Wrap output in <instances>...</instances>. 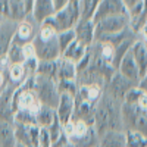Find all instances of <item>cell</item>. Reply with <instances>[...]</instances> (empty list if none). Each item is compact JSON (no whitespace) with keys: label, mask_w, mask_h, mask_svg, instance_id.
I'll return each instance as SVG.
<instances>
[{"label":"cell","mask_w":147,"mask_h":147,"mask_svg":"<svg viewBox=\"0 0 147 147\" xmlns=\"http://www.w3.org/2000/svg\"><path fill=\"white\" fill-rule=\"evenodd\" d=\"M121 107L122 102L113 99L112 96L103 91L96 105L94 113V129L99 134V137L107 131H124Z\"/></svg>","instance_id":"obj_1"},{"label":"cell","mask_w":147,"mask_h":147,"mask_svg":"<svg viewBox=\"0 0 147 147\" xmlns=\"http://www.w3.org/2000/svg\"><path fill=\"white\" fill-rule=\"evenodd\" d=\"M78 22H80V3L77 0H69L66 7L56 12V13L50 19H47L43 25L53 28L59 34V32H63V31L75 30Z\"/></svg>","instance_id":"obj_2"},{"label":"cell","mask_w":147,"mask_h":147,"mask_svg":"<svg viewBox=\"0 0 147 147\" xmlns=\"http://www.w3.org/2000/svg\"><path fill=\"white\" fill-rule=\"evenodd\" d=\"M32 91L37 96L38 102L41 103V106H47V107H52L56 110V106L60 99V93L57 88L56 80L34 75L32 77Z\"/></svg>","instance_id":"obj_3"},{"label":"cell","mask_w":147,"mask_h":147,"mask_svg":"<svg viewBox=\"0 0 147 147\" xmlns=\"http://www.w3.org/2000/svg\"><path fill=\"white\" fill-rule=\"evenodd\" d=\"M124 131L140 132L147 137V110L138 107L137 105L122 103L121 107Z\"/></svg>","instance_id":"obj_4"},{"label":"cell","mask_w":147,"mask_h":147,"mask_svg":"<svg viewBox=\"0 0 147 147\" xmlns=\"http://www.w3.org/2000/svg\"><path fill=\"white\" fill-rule=\"evenodd\" d=\"M131 28V21L128 15H116L105 18L94 22V41L103 38V37H110L121 34Z\"/></svg>","instance_id":"obj_5"},{"label":"cell","mask_w":147,"mask_h":147,"mask_svg":"<svg viewBox=\"0 0 147 147\" xmlns=\"http://www.w3.org/2000/svg\"><path fill=\"white\" fill-rule=\"evenodd\" d=\"M16 27L18 24L9 19H3L0 22V72H5L7 69L6 56L12 46V41H13Z\"/></svg>","instance_id":"obj_6"},{"label":"cell","mask_w":147,"mask_h":147,"mask_svg":"<svg viewBox=\"0 0 147 147\" xmlns=\"http://www.w3.org/2000/svg\"><path fill=\"white\" fill-rule=\"evenodd\" d=\"M34 47H35V57L38 62H53V60H59L62 57V52L57 43V35L53 40H38L35 37L32 41Z\"/></svg>","instance_id":"obj_7"},{"label":"cell","mask_w":147,"mask_h":147,"mask_svg":"<svg viewBox=\"0 0 147 147\" xmlns=\"http://www.w3.org/2000/svg\"><path fill=\"white\" fill-rule=\"evenodd\" d=\"M16 85L7 84L0 91V122H13L15 106H13V94L16 91Z\"/></svg>","instance_id":"obj_8"},{"label":"cell","mask_w":147,"mask_h":147,"mask_svg":"<svg viewBox=\"0 0 147 147\" xmlns=\"http://www.w3.org/2000/svg\"><path fill=\"white\" fill-rule=\"evenodd\" d=\"M132 87H136V85L131 84L128 80H125L119 72H115L113 77L106 82L103 91L107 93L109 96H112L113 99H116V100H119V102H124L125 94H127Z\"/></svg>","instance_id":"obj_9"},{"label":"cell","mask_w":147,"mask_h":147,"mask_svg":"<svg viewBox=\"0 0 147 147\" xmlns=\"http://www.w3.org/2000/svg\"><path fill=\"white\" fill-rule=\"evenodd\" d=\"M38 28L40 25L32 21V18H27L24 22H19L18 27H16V32H15V37H13V44H18L21 47H24L25 44H30L34 41L37 32H38Z\"/></svg>","instance_id":"obj_10"},{"label":"cell","mask_w":147,"mask_h":147,"mask_svg":"<svg viewBox=\"0 0 147 147\" xmlns=\"http://www.w3.org/2000/svg\"><path fill=\"white\" fill-rule=\"evenodd\" d=\"M116 15H127L124 2L122 0H102V2H99V6H97L93 24L100 19L116 16Z\"/></svg>","instance_id":"obj_11"},{"label":"cell","mask_w":147,"mask_h":147,"mask_svg":"<svg viewBox=\"0 0 147 147\" xmlns=\"http://www.w3.org/2000/svg\"><path fill=\"white\" fill-rule=\"evenodd\" d=\"M15 136L18 144L25 147H38L40 128L37 125H18L15 124Z\"/></svg>","instance_id":"obj_12"},{"label":"cell","mask_w":147,"mask_h":147,"mask_svg":"<svg viewBox=\"0 0 147 147\" xmlns=\"http://www.w3.org/2000/svg\"><path fill=\"white\" fill-rule=\"evenodd\" d=\"M122 77L125 80H128L131 84H134L136 87H138L140 82H141V78H140V72H138V68L136 65V60H134L132 55H131V50L122 57L121 63L118 66V71Z\"/></svg>","instance_id":"obj_13"},{"label":"cell","mask_w":147,"mask_h":147,"mask_svg":"<svg viewBox=\"0 0 147 147\" xmlns=\"http://www.w3.org/2000/svg\"><path fill=\"white\" fill-rule=\"evenodd\" d=\"M75 113V97L69 94H60L59 103L56 106V116L62 125H66L72 121Z\"/></svg>","instance_id":"obj_14"},{"label":"cell","mask_w":147,"mask_h":147,"mask_svg":"<svg viewBox=\"0 0 147 147\" xmlns=\"http://www.w3.org/2000/svg\"><path fill=\"white\" fill-rule=\"evenodd\" d=\"M56 12H55V6H53V0H34L31 18L37 25H43Z\"/></svg>","instance_id":"obj_15"},{"label":"cell","mask_w":147,"mask_h":147,"mask_svg":"<svg viewBox=\"0 0 147 147\" xmlns=\"http://www.w3.org/2000/svg\"><path fill=\"white\" fill-rule=\"evenodd\" d=\"M131 55H132L134 60H136V65L140 72V78L143 81L147 75V47L140 37L131 46Z\"/></svg>","instance_id":"obj_16"},{"label":"cell","mask_w":147,"mask_h":147,"mask_svg":"<svg viewBox=\"0 0 147 147\" xmlns=\"http://www.w3.org/2000/svg\"><path fill=\"white\" fill-rule=\"evenodd\" d=\"M75 38L77 43L81 46L90 49L94 44V24L93 21L88 22H78V25L75 27Z\"/></svg>","instance_id":"obj_17"},{"label":"cell","mask_w":147,"mask_h":147,"mask_svg":"<svg viewBox=\"0 0 147 147\" xmlns=\"http://www.w3.org/2000/svg\"><path fill=\"white\" fill-rule=\"evenodd\" d=\"M127 134L125 131H107L99 137V147H125Z\"/></svg>","instance_id":"obj_18"},{"label":"cell","mask_w":147,"mask_h":147,"mask_svg":"<svg viewBox=\"0 0 147 147\" xmlns=\"http://www.w3.org/2000/svg\"><path fill=\"white\" fill-rule=\"evenodd\" d=\"M78 72L77 65L69 62V60L60 57L59 59V66H57V75L56 81H77Z\"/></svg>","instance_id":"obj_19"},{"label":"cell","mask_w":147,"mask_h":147,"mask_svg":"<svg viewBox=\"0 0 147 147\" xmlns=\"http://www.w3.org/2000/svg\"><path fill=\"white\" fill-rule=\"evenodd\" d=\"M15 124L13 122H0V147H16Z\"/></svg>","instance_id":"obj_20"},{"label":"cell","mask_w":147,"mask_h":147,"mask_svg":"<svg viewBox=\"0 0 147 147\" xmlns=\"http://www.w3.org/2000/svg\"><path fill=\"white\" fill-rule=\"evenodd\" d=\"M87 52H88V49L84 47V46H81V44L77 43V40H75V41H74V43L66 49V50L62 53V57L77 65V63H80L81 60L84 59V56L87 55Z\"/></svg>","instance_id":"obj_21"},{"label":"cell","mask_w":147,"mask_h":147,"mask_svg":"<svg viewBox=\"0 0 147 147\" xmlns=\"http://www.w3.org/2000/svg\"><path fill=\"white\" fill-rule=\"evenodd\" d=\"M80 3V22H88L94 19L99 0H82Z\"/></svg>","instance_id":"obj_22"},{"label":"cell","mask_w":147,"mask_h":147,"mask_svg":"<svg viewBox=\"0 0 147 147\" xmlns=\"http://www.w3.org/2000/svg\"><path fill=\"white\" fill-rule=\"evenodd\" d=\"M56 119V110L47 106H41V109L37 112L35 121L38 128H49Z\"/></svg>","instance_id":"obj_23"},{"label":"cell","mask_w":147,"mask_h":147,"mask_svg":"<svg viewBox=\"0 0 147 147\" xmlns=\"http://www.w3.org/2000/svg\"><path fill=\"white\" fill-rule=\"evenodd\" d=\"M57 66H59V60H53V62H38V66H37V71H35V75L56 80Z\"/></svg>","instance_id":"obj_24"},{"label":"cell","mask_w":147,"mask_h":147,"mask_svg":"<svg viewBox=\"0 0 147 147\" xmlns=\"http://www.w3.org/2000/svg\"><path fill=\"white\" fill-rule=\"evenodd\" d=\"M6 62H7V66H13V65H22L25 62V56H24V49L18 44H13L12 43L9 52H7V56H6Z\"/></svg>","instance_id":"obj_25"},{"label":"cell","mask_w":147,"mask_h":147,"mask_svg":"<svg viewBox=\"0 0 147 147\" xmlns=\"http://www.w3.org/2000/svg\"><path fill=\"white\" fill-rule=\"evenodd\" d=\"M127 134V146L125 147H147V137L140 132L125 131Z\"/></svg>","instance_id":"obj_26"},{"label":"cell","mask_w":147,"mask_h":147,"mask_svg":"<svg viewBox=\"0 0 147 147\" xmlns=\"http://www.w3.org/2000/svg\"><path fill=\"white\" fill-rule=\"evenodd\" d=\"M13 124L18 125H37L35 115L28 110H16L13 116Z\"/></svg>","instance_id":"obj_27"},{"label":"cell","mask_w":147,"mask_h":147,"mask_svg":"<svg viewBox=\"0 0 147 147\" xmlns=\"http://www.w3.org/2000/svg\"><path fill=\"white\" fill-rule=\"evenodd\" d=\"M75 40H77V38H75V31H74V30L59 32V34H57V43H59V47H60V52L63 53Z\"/></svg>","instance_id":"obj_28"},{"label":"cell","mask_w":147,"mask_h":147,"mask_svg":"<svg viewBox=\"0 0 147 147\" xmlns=\"http://www.w3.org/2000/svg\"><path fill=\"white\" fill-rule=\"evenodd\" d=\"M57 88L60 94H69L72 97H75L78 91V82L77 81H56Z\"/></svg>","instance_id":"obj_29"},{"label":"cell","mask_w":147,"mask_h":147,"mask_svg":"<svg viewBox=\"0 0 147 147\" xmlns=\"http://www.w3.org/2000/svg\"><path fill=\"white\" fill-rule=\"evenodd\" d=\"M47 131H49V134H50V138H52V144L53 143H56L60 137H62L63 136V125L62 124H60V122H59V119H57V116H56V119H55V122H53V124L50 125V127H49V128H46Z\"/></svg>","instance_id":"obj_30"},{"label":"cell","mask_w":147,"mask_h":147,"mask_svg":"<svg viewBox=\"0 0 147 147\" xmlns=\"http://www.w3.org/2000/svg\"><path fill=\"white\" fill-rule=\"evenodd\" d=\"M38 147H52L50 134L46 128H40V137H38Z\"/></svg>","instance_id":"obj_31"},{"label":"cell","mask_w":147,"mask_h":147,"mask_svg":"<svg viewBox=\"0 0 147 147\" xmlns=\"http://www.w3.org/2000/svg\"><path fill=\"white\" fill-rule=\"evenodd\" d=\"M22 49H24V56H25V60H28V59H34V57H35V47H34L32 43L25 44Z\"/></svg>","instance_id":"obj_32"},{"label":"cell","mask_w":147,"mask_h":147,"mask_svg":"<svg viewBox=\"0 0 147 147\" xmlns=\"http://www.w3.org/2000/svg\"><path fill=\"white\" fill-rule=\"evenodd\" d=\"M69 3V0H53V6H55V12L62 10L63 7H66V5Z\"/></svg>","instance_id":"obj_33"},{"label":"cell","mask_w":147,"mask_h":147,"mask_svg":"<svg viewBox=\"0 0 147 147\" xmlns=\"http://www.w3.org/2000/svg\"><path fill=\"white\" fill-rule=\"evenodd\" d=\"M5 85H6V75L5 72H0V91L5 88Z\"/></svg>","instance_id":"obj_34"},{"label":"cell","mask_w":147,"mask_h":147,"mask_svg":"<svg viewBox=\"0 0 147 147\" xmlns=\"http://www.w3.org/2000/svg\"><path fill=\"white\" fill-rule=\"evenodd\" d=\"M53 147H56V146H53ZM57 147H72V144L68 143V144H65V146H57Z\"/></svg>","instance_id":"obj_35"},{"label":"cell","mask_w":147,"mask_h":147,"mask_svg":"<svg viewBox=\"0 0 147 147\" xmlns=\"http://www.w3.org/2000/svg\"><path fill=\"white\" fill-rule=\"evenodd\" d=\"M16 147H25V146H22V144H16Z\"/></svg>","instance_id":"obj_36"},{"label":"cell","mask_w":147,"mask_h":147,"mask_svg":"<svg viewBox=\"0 0 147 147\" xmlns=\"http://www.w3.org/2000/svg\"><path fill=\"white\" fill-rule=\"evenodd\" d=\"M97 147H99V146H97Z\"/></svg>","instance_id":"obj_37"}]
</instances>
